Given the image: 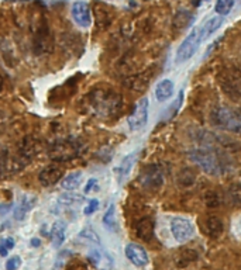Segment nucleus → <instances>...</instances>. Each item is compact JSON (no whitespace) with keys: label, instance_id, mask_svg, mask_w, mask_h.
Wrapping results in <instances>:
<instances>
[{"label":"nucleus","instance_id":"nucleus-1","mask_svg":"<svg viewBox=\"0 0 241 270\" xmlns=\"http://www.w3.org/2000/svg\"><path fill=\"white\" fill-rule=\"evenodd\" d=\"M189 158L203 169V172L212 176L224 175L230 168L229 158L226 157V154L209 141H205L202 145L191 149Z\"/></svg>","mask_w":241,"mask_h":270},{"label":"nucleus","instance_id":"nucleus-2","mask_svg":"<svg viewBox=\"0 0 241 270\" xmlns=\"http://www.w3.org/2000/svg\"><path fill=\"white\" fill-rule=\"evenodd\" d=\"M89 107L99 117H112L121 109V96L112 89L99 88L92 90L88 96Z\"/></svg>","mask_w":241,"mask_h":270},{"label":"nucleus","instance_id":"nucleus-3","mask_svg":"<svg viewBox=\"0 0 241 270\" xmlns=\"http://www.w3.org/2000/svg\"><path fill=\"white\" fill-rule=\"evenodd\" d=\"M210 120L216 127L229 133L241 135V109L234 106H217L210 114Z\"/></svg>","mask_w":241,"mask_h":270},{"label":"nucleus","instance_id":"nucleus-4","mask_svg":"<svg viewBox=\"0 0 241 270\" xmlns=\"http://www.w3.org/2000/svg\"><path fill=\"white\" fill-rule=\"evenodd\" d=\"M80 152V142L78 139L73 138H65L57 141L54 145L49 148L48 157L55 162H65L79 157Z\"/></svg>","mask_w":241,"mask_h":270},{"label":"nucleus","instance_id":"nucleus-5","mask_svg":"<svg viewBox=\"0 0 241 270\" xmlns=\"http://www.w3.org/2000/svg\"><path fill=\"white\" fill-rule=\"evenodd\" d=\"M203 41L200 28H193L191 33L188 34V37L181 43V45L176 49V62L182 64L189 61L192 56L195 55L197 48L200 46V43Z\"/></svg>","mask_w":241,"mask_h":270},{"label":"nucleus","instance_id":"nucleus-6","mask_svg":"<svg viewBox=\"0 0 241 270\" xmlns=\"http://www.w3.org/2000/svg\"><path fill=\"white\" fill-rule=\"evenodd\" d=\"M148 109L149 101L147 97H141L136 103L134 110L127 118V123H128V127L131 131H138V130L145 127V124L148 121Z\"/></svg>","mask_w":241,"mask_h":270},{"label":"nucleus","instance_id":"nucleus-7","mask_svg":"<svg viewBox=\"0 0 241 270\" xmlns=\"http://www.w3.org/2000/svg\"><path fill=\"white\" fill-rule=\"evenodd\" d=\"M171 234L178 242H186L192 236L195 235V225L189 220L184 217H173L169 223Z\"/></svg>","mask_w":241,"mask_h":270},{"label":"nucleus","instance_id":"nucleus-8","mask_svg":"<svg viewBox=\"0 0 241 270\" xmlns=\"http://www.w3.org/2000/svg\"><path fill=\"white\" fill-rule=\"evenodd\" d=\"M164 170L158 165H149L140 175V183L147 190H158L164 184Z\"/></svg>","mask_w":241,"mask_h":270},{"label":"nucleus","instance_id":"nucleus-9","mask_svg":"<svg viewBox=\"0 0 241 270\" xmlns=\"http://www.w3.org/2000/svg\"><path fill=\"white\" fill-rule=\"evenodd\" d=\"M220 85L224 89V91L234 96V97H241V70L237 68L227 69L223 76L220 78Z\"/></svg>","mask_w":241,"mask_h":270},{"label":"nucleus","instance_id":"nucleus-10","mask_svg":"<svg viewBox=\"0 0 241 270\" xmlns=\"http://www.w3.org/2000/svg\"><path fill=\"white\" fill-rule=\"evenodd\" d=\"M71 13H72L73 22L82 28H88L92 25V11H91L89 4L85 0H76L72 4Z\"/></svg>","mask_w":241,"mask_h":270},{"label":"nucleus","instance_id":"nucleus-11","mask_svg":"<svg viewBox=\"0 0 241 270\" xmlns=\"http://www.w3.org/2000/svg\"><path fill=\"white\" fill-rule=\"evenodd\" d=\"M127 259L137 268H143L148 263V255L147 250L138 244H128L124 249Z\"/></svg>","mask_w":241,"mask_h":270},{"label":"nucleus","instance_id":"nucleus-12","mask_svg":"<svg viewBox=\"0 0 241 270\" xmlns=\"http://www.w3.org/2000/svg\"><path fill=\"white\" fill-rule=\"evenodd\" d=\"M62 176H64L62 169L57 166V165H49V166H47L40 172L38 180L43 186L48 187V186H54V184H57L58 181H61Z\"/></svg>","mask_w":241,"mask_h":270},{"label":"nucleus","instance_id":"nucleus-13","mask_svg":"<svg viewBox=\"0 0 241 270\" xmlns=\"http://www.w3.org/2000/svg\"><path fill=\"white\" fill-rule=\"evenodd\" d=\"M35 202H37V197L35 196L34 197L33 196H28V194L22 196L20 202L16 205V208H14V218L17 221H23L24 218H25V215L35 207Z\"/></svg>","mask_w":241,"mask_h":270},{"label":"nucleus","instance_id":"nucleus-14","mask_svg":"<svg viewBox=\"0 0 241 270\" xmlns=\"http://www.w3.org/2000/svg\"><path fill=\"white\" fill-rule=\"evenodd\" d=\"M138 154H140L138 151L128 154L127 157L123 158V160L120 162V165L116 168V178H117V180H119V183H121V181H123V180L126 179L127 176H128L130 170L133 169L134 163L137 162Z\"/></svg>","mask_w":241,"mask_h":270},{"label":"nucleus","instance_id":"nucleus-15","mask_svg":"<svg viewBox=\"0 0 241 270\" xmlns=\"http://www.w3.org/2000/svg\"><path fill=\"white\" fill-rule=\"evenodd\" d=\"M136 234L140 239L149 242L154 236V221L149 217L141 218L136 225Z\"/></svg>","mask_w":241,"mask_h":270},{"label":"nucleus","instance_id":"nucleus-16","mask_svg":"<svg viewBox=\"0 0 241 270\" xmlns=\"http://www.w3.org/2000/svg\"><path fill=\"white\" fill-rule=\"evenodd\" d=\"M173 90H175V86H173V82L171 79H162L157 83L155 86V97L160 103H164L168 99H171L173 96Z\"/></svg>","mask_w":241,"mask_h":270},{"label":"nucleus","instance_id":"nucleus-17","mask_svg":"<svg viewBox=\"0 0 241 270\" xmlns=\"http://www.w3.org/2000/svg\"><path fill=\"white\" fill-rule=\"evenodd\" d=\"M65 231H67V225L64 221H57L55 224L52 225V229H51V241H52V245L55 248L61 247L64 242H65Z\"/></svg>","mask_w":241,"mask_h":270},{"label":"nucleus","instance_id":"nucleus-18","mask_svg":"<svg viewBox=\"0 0 241 270\" xmlns=\"http://www.w3.org/2000/svg\"><path fill=\"white\" fill-rule=\"evenodd\" d=\"M223 22H224L223 16H216V17H212V19H209V20L205 22V25L200 28L202 38H203V40H206V38H209L212 34L216 33L218 28L223 25Z\"/></svg>","mask_w":241,"mask_h":270},{"label":"nucleus","instance_id":"nucleus-19","mask_svg":"<svg viewBox=\"0 0 241 270\" xmlns=\"http://www.w3.org/2000/svg\"><path fill=\"white\" fill-rule=\"evenodd\" d=\"M82 176H83V173H82L80 170H76V172L69 173V175H67L64 179L61 180V187L67 191L76 190V189L79 187V183H80V180H82Z\"/></svg>","mask_w":241,"mask_h":270},{"label":"nucleus","instance_id":"nucleus-20","mask_svg":"<svg viewBox=\"0 0 241 270\" xmlns=\"http://www.w3.org/2000/svg\"><path fill=\"white\" fill-rule=\"evenodd\" d=\"M206 229L207 234L212 238H218V236H221L223 231H224V225H223V221L218 217L210 215L206 221Z\"/></svg>","mask_w":241,"mask_h":270},{"label":"nucleus","instance_id":"nucleus-21","mask_svg":"<svg viewBox=\"0 0 241 270\" xmlns=\"http://www.w3.org/2000/svg\"><path fill=\"white\" fill-rule=\"evenodd\" d=\"M193 20H195V17H193V14L191 11L179 10L173 17V27L182 30V28L189 27L193 22Z\"/></svg>","mask_w":241,"mask_h":270},{"label":"nucleus","instance_id":"nucleus-22","mask_svg":"<svg viewBox=\"0 0 241 270\" xmlns=\"http://www.w3.org/2000/svg\"><path fill=\"white\" fill-rule=\"evenodd\" d=\"M227 202L233 205H241V183L231 184L226 191Z\"/></svg>","mask_w":241,"mask_h":270},{"label":"nucleus","instance_id":"nucleus-23","mask_svg":"<svg viewBox=\"0 0 241 270\" xmlns=\"http://www.w3.org/2000/svg\"><path fill=\"white\" fill-rule=\"evenodd\" d=\"M103 224L107 229L116 231L117 229V221H116V205L110 204V207L107 208V211L103 215Z\"/></svg>","mask_w":241,"mask_h":270},{"label":"nucleus","instance_id":"nucleus-24","mask_svg":"<svg viewBox=\"0 0 241 270\" xmlns=\"http://www.w3.org/2000/svg\"><path fill=\"white\" fill-rule=\"evenodd\" d=\"M85 200V197L83 196H79V194H76V193H64V194H61L59 197H58V202L59 204H64V205H73V204H76V202H83Z\"/></svg>","mask_w":241,"mask_h":270},{"label":"nucleus","instance_id":"nucleus-25","mask_svg":"<svg viewBox=\"0 0 241 270\" xmlns=\"http://www.w3.org/2000/svg\"><path fill=\"white\" fill-rule=\"evenodd\" d=\"M78 236H79L80 239H85V241H88L91 244L100 245V238H99V235L96 234V231H93L92 228H89V226L83 228L79 234H78Z\"/></svg>","mask_w":241,"mask_h":270},{"label":"nucleus","instance_id":"nucleus-26","mask_svg":"<svg viewBox=\"0 0 241 270\" xmlns=\"http://www.w3.org/2000/svg\"><path fill=\"white\" fill-rule=\"evenodd\" d=\"M234 6V0H217L215 10L218 16H227Z\"/></svg>","mask_w":241,"mask_h":270},{"label":"nucleus","instance_id":"nucleus-27","mask_svg":"<svg viewBox=\"0 0 241 270\" xmlns=\"http://www.w3.org/2000/svg\"><path fill=\"white\" fill-rule=\"evenodd\" d=\"M20 266H22V259H20V256H12L10 259H7V262L4 265L6 270H17Z\"/></svg>","mask_w":241,"mask_h":270},{"label":"nucleus","instance_id":"nucleus-28","mask_svg":"<svg viewBox=\"0 0 241 270\" xmlns=\"http://www.w3.org/2000/svg\"><path fill=\"white\" fill-rule=\"evenodd\" d=\"M97 208H99V200L92 199V200H89L88 205H85V208H83V214L89 217V215H92Z\"/></svg>","mask_w":241,"mask_h":270},{"label":"nucleus","instance_id":"nucleus-29","mask_svg":"<svg viewBox=\"0 0 241 270\" xmlns=\"http://www.w3.org/2000/svg\"><path fill=\"white\" fill-rule=\"evenodd\" d=\"M7 151L6 149H0V176L6 172V168H7Z\"/></svg>","mask_w":241,"mask_h":270},{"label":"nucleus","instance_id":"nucleus-30","mask_svg":"<svg viewBox=\"0 0 241 270\" xmlns=\"http://www.w3.org/2000/svg\"><path fill=\"white\" fill-rule=\"evenodd\" d=\"M205 202H206L207 207H217L218 199H217V196H216V193H213V191L206 193V196H205Z\"/></svg>","mask_w":241,"mask_h":270},{"label":"nucleus","instance_id":"nucleus-31","mask_svg":"<svg viewBox=\"0 0 241 270\" xmlns=\"http://www.w3.org/2000/svg\"><path fill=\"white\" fill-rule=\"evenodd\" d=\"M96 183H97V179H95V178L88 180V183H86V186H85V189H83V193H85V194H88L89 191H92L93 187L96 186Z\"/></svg>","mask_w":241,"mask_h":270},{"label":"nucleus","instance_id":"nucleus-32","mask_svg":"<svg viewBox=\"0 0 241 270\" xmlns=\"http://www.w3.org/2000/svg\"><path fill=\"white\" fill-rule=\"evenodd\" d=\"M12 205L13 204H0V217L9 213L12 210Z\"/></svg>","mask_w":241,"mask_h":270},{"label":"nucleus","instance_id":"nucleus-33","mask_svg":"<svg viewBox=\"0 0 241 270\" xmlns=\"http://www.w3.org/2000/svg\"><path fill=\"white\" fill-rule=\"evenodd\" d=\"M1 242L4 244V247L7 248L9 250L13 249L14 245H16V242H14V239H13V238H4V239H1Z\"/></svg>","mask_w":241,"mask_h":270},{"label":"nucleus","instance_id":"nucleus-34","mask_svg":"<svg viewBox=\"0 0 241 270\" xmlns=\"http://www.w3.org/2000/svg\"><path fill=\"white\" fill-rule=\"evenodd\" d=\"M7 253H9V249L4 247V244L0 241V256H7Z\"/></svg>","mask_w":241,"mask_h":270},{"label":"nucleus","instance_id":"nucleus-35","mask_svg":"<svg viewBox=\"0 0 241 270\" xmlns=\"http://www.w3.org/2000/svg\"><path fill=\"white\" fill-rule=\"evenodd\" d=\"M30 244H31V245H33V247H40V245H41V241H40V239H38V238H33V239H31V242H30Z\"/></svg>","mask_w":241,"mask_h":270},{"label":"nucleus","instance_id":"nucleus-36","mask_svg":"<svg viewBox=\"0 0 241 270\" xmlns=\"http://www.w3.org/2000/svg\"><path fill=\"white\" fill-rule=\"evenodd\" d=\"M1 89H3V79L0 76V91H1Z\"/></svg>","mask_w":241,"mask_h":270}]
</instances>
